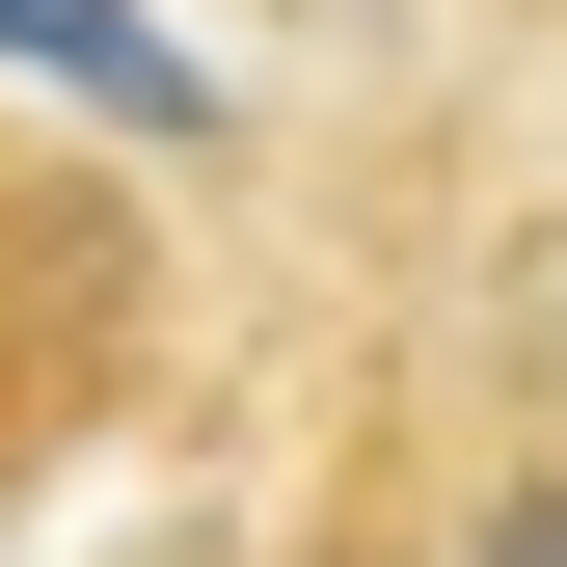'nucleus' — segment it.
<instances>
[{
  "instance_id": "nucleus-1",
  "label": "nucleus",
  "mask_w": 567,
  "mask_h": 567,
  "mask_svg": "<svg viewBox=\"0 0 567 567\" xmlns=\"http://www.w3.org/2000/svg\"><path fill=\"white\" fill-rule=\"evenodd\" d=\"M0 54H28V82H109L135 135H217V82H189V54L135 28V0H0Z\"/></svg>"
},
{
  "instance_id": "nucleus-2",
  "label": "nucleus",
  "mask_w": 567,
  "mask_h": 567,
  "mask_svg": "<svg viewBox=\"0 0 567 567\" xmlns=\"http://www.w3.org/2000/svg\"><path fill=\"white\" fill-rule=\"evenodd\" d=\"M460 567H567V486H486V514H460Z\"/></svg>"
}]
</instances>
